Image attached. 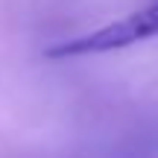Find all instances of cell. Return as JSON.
<instances>
[{
  "label": "cell",
  "mask_w": 158,
  "mask_h": 158,
  "mask_svg": "<svg viewBox=\"0 0 158 158\" xmlns=\"http://www.w3.org/2000/svg\"><path fill=\"white\" fill-rule=\"evenodd\" d=\"M158 38V0L143 9L129 12L126 18L97 27L91 32L64 38L59 44L47 47L50 59H82V56H100V53H114V50H126V47L143 44V41Z\"/></svg>",
  "instance_id": "cell-1"
}]
</instances>
